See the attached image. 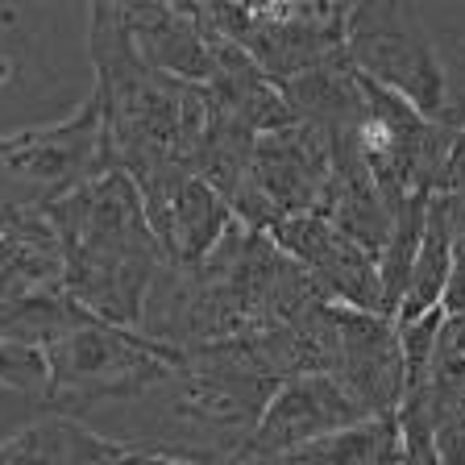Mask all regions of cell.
I'll return each mask as SVG.
<instances>
[{"label": "cell", "instance_id": "obj_1", "mask_svg": "<svg viewBox=\"0 0 465 465\" xmlns=\"http://www.w3.org/2000/svg\"><path fill=\"white\" fill-rule=\"evenodd\" d=\"M87 50L96 67L100 113H104L108 171H121L137 187L145 213L195 179V150L203 134V87L158 71L137 50L125 5L87 9Z\"/></svg>", "mask_w": 465, "mask_h": 465}, {"label": "cell", "instance_id": "obj_2", "mask_svg": "<svg viewBox=\"0 0 465 465\" xmlns=\"http://www.w3.org/2000/svg\"><path fill=\"white\" fill-rule=\"evenodd\" d=\"M46 221L63 253V295L116 329L142 332L150 295L171 262L137 187L121 171H104Z\"/></svg>", "mask_w": 465, "mask_h": 465}, {"label": "cell", "instance_id": "obj_3", "mask_svg": "<svg viewBox=\"0 0 465 465\" xmlns=\"http://www.w3.org/2000/svg\"><path fill=\"white\" fill-rule=\"evenodd\" d=\"M46 358V411L84 420L87 407L137 403L179 366V349L158 345L145 332L116 329L75 303V316L42 345Z\"/></svg>", "mask_w": 465, "mask_h": 465}, {"label": "cell", "instance_id": "obj_4", "mask_svg": "<svg viewBox=\"0 0 465 465\" xmlns=\"http://www.w3.org/2000/svg\"><path fill=\"white\" fill-rule=\"evenodd\" d=\"M104 171V113L96 92H87L67 121L0 137V208L50 216Z\"/></svg>", "mask_w": 465, "mask_h": 465}, {"label": "cell", "instance_id": "obj_5", "mask_svg": "<svg viewBox=\"0 0 465 465\" xmlns=\"http://www.w3.org/2000/svg\"><path fill=\"white\" fill-rule=\"evenodd\" d=\"M345 54L358 75L407 100L420 116H445L449 71L411 5H349Z\"/></svg>", "mask_w": 465, "mask_h": 465}, {"label": "cell", "instance_id": "obj_6", "mask_svg": "<svg viewBox=\"0 0 465 465\" xmlns=\"http://www.w3.org/2000/svg\"><path fill=\"white\" fill-rule=\"evenodd\" d=\"M200 21L258 63L274 87L345 50L349 5H195Z\"/></svg>", "mask_w": 465, "mask_h": 465}, {"label": "cell", "instance_id": "obj_7", "mask_svg": "<svg viewBox=\"0 0 465 465\" xmlns=\"http://www.w3.org/2000/svg\"><path fill=\"white\" fill-rule=\"evenodd\" d=\"M332 171L329 134L316 125H282L262 134L250 158V179L229 203L232 221L253 232H274L291 216L320 213Z\"/></svg>", "mask_w": 465, "mask_h": 465}, {"label": "cell", "instance_id": "obj_8", "mask_svg": "<svg viewBox=\"0 0 465 465\" xmlns=\"http://www.w3.org/2000/svg\"><path fill=\"white\" fill-rule=\"evenodd\" d=\"M329 378L366 407V416H399L407 391L403 337L391 316L329 303Z\"/></svg>", "mask_w": 465, "mask_h": 465}, {"label": "cell", "instance_id": "obj_9", "mask_svg": "<svg viewBox=\"0 0 465 465\" xmlns=\"http://www.w3.org/2000/svg\"><path fill=\"white\" fill-rule=\"evenodd\" d=\"M366 407L341 387L329 374H300L287 378L279 391L271 395L266 411H262L258 428L250 432V440L242 445V453L232 461H266V457L303 449L320 436L345 432V428L366 424Z\"/></svg>", "mask_w": 465, "mask_h": 465}, {"label": "cell", "instance_id": "obj_10", "mask_svg": "<svg viewBox=\"0 0 465 465\" xmlns=\"http://www.w3.org/2000/svg\"><path fill=\"white\" fill-rule=\"evenodd\" d=\"M271 237L287 258H295L303 271H308V279L324 291L329 303L387 316V308H382L378 258L361 250L353 237H345L337 224H329L320 213L291 216V221H282Z\"/></svg>", "mask_w": 465, "mask_h": 465}, {"label": "cell", "instance_id": "obj_11", "mask_svg": "<svg viewBox=\"0 0 465 465\" xmlns=\"http://www.w3.org/2000/svg\"><path fill=\"white\" fill-rule=\"evenodd\" d=\"M125 21L134 29L137 50L158 71L192 87H208L216 79L229 42L203 25L195 5H125Z\"/></svg>", "mask_w": 465, "mask_h": 465}, {"label": "cell", "instance_id": "obj_12", "mask_svg": "<svg viewBox=\"0 0 465 465\" xmlns=\"http://www.w3.org/2000/svg\"><path fill=\"white\" fill-rule=\"evenodd\" d=\"M63 291V253L46 216L0 208V332L21 300Z\"/></svg>", "mask_w": 465, "mask_h": 465}, {"label": "cell", "instance_id": "obj_13", "mask_svg": "<svg viewBox=\"0 0 465 465\" xmlns=\"http://www.w3.org/2000/svg\"><path fill=\"white\" fill-rule=\"evenodd\" d=\"M150 216L158 242L166 250L171 271H187V266H200L216 245L224 242V232L232 229V208L221 200V192L203 183L200 174L187 179L174 195H166Z\"/></svg>", "mask_w": 465, "mask_h": 465}, {"label": "cell", "instance_id": "obj_14", "mask_svg": "<svg viewBox=\"0 0 465 465\" xmlns=\"http://www.w3.org/2000/svg\"><path fill=\"white\" fill-rule=\"evenodd\" d=\"M116 436L96 432L67 411H42L34 424L0 440V465H108L121 453Z\"/></svg>", "mask_w": 465, "mask_h": 465}, {"label": "cell", "instance_id": "obj_15", "mask_svg": "<svg viewBox=\"0 0 465 465\" xmlns=\"http://www.w3.org/2000/svg\"><path fill=\"white\" fill-rule=\"evenodd\" d=\"M457 266V242H453V216H449L445 195L428 200V221H424V242H420L416 266H411V282L399 303L395 324H411V320L428 316L445 303L449 279Z\"/></svg>", "mask_w": 465, "mask_h": 465}, {"label": "cell", "instance_id": "obj_16", "mask_svg": "<svg viewBox=\"0 0 465 465\" xmlns=\"http://www.w3.org/2000/svg\"><path fill=\"white\" fill-rule=\"evenodd\" d=\"M399 436H403L399 465H445L436 449L432 416H428V378L407 382L403 403H399Z\"/></svg>", "mask_w": 465, "mask_h": 465}, {"label": "cell", "instance_id": "obj_17", "mask_svg": "<svg viewBox=\"0 0 465 465\" xmlns=\"http://www.w3.org/2000/svg\"><path fill=\"white\" fill-rule=\"evenodd\" d=\"M0 387L46 399V358H42V349L0 337Z\"/></svg>", "mask_w": 465, "mask_h": 465}, {"label": "cell", "instance_id": "obj_18", "mask_svg": "<svg viewBox=\"0 0 465 465\" xmlns=\"http://www.w3.org/2000/svg\"><path fill=\"white\" fill-rule=\"evenodd\" d=\"M108 465H208V461H192V457L163 453V449H137V445H125Z\"/></svg>", "mask_w": 465, "mask_h": 465}]
</instances>
